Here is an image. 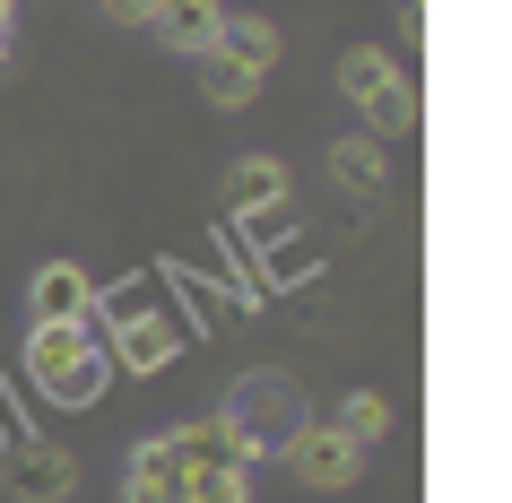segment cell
I'll list each match as a JSON object with an SVG mask.
<instances>
[{
	"mask_svg": "<svg viewBox=\"0 0 512 503\" xmlns=\"http://www.w3.org/2000/svg\"><path fill=\"white\" fill-rule=\"evenodd\" d=\"M226 434L243 443V460H270V451H287L304 434V391H296V373H243L235 391H226Z\"/></svg>",
	"mask_w": 512,
	"mask_h": 503,
	"instance_id": "3957f363",
	"label": "cell"
},
{
	"mask_svg": "<svg viewBox=\"0 0 512 503\" xmlns=\"http://www.w3.org/2000/svg\"><path fill=\"white\" fill-rule=\"evenodd\" d=\"M27 313L35 321H96V287H87L79 261H44L27 278Z\"/></svg>",
	"mask_w": 512,
	"mask_h": 503,
	"instance_id": "ba28073f",
	"label": "cell"
},
{
	"mask_svg": "<svg viewBox=\"0 0 512 503\" xmlns=\"http://www.w3.org/2000/svg\"><path fill=\"white\" fill-rule=\"evenodd\" d=\"M96 9H105L113 27H157V9H165V0H96Z\"/></svg>",
	"mask_w": 512,
	"mask_h": 503,
	"instance_id": "9a60e30c",
	"label": "cell"
},
{
	"mask_svg": "<svg viewBox=\"0 0 512 503\" xmlns=\"http://www.w3.org/2000/svg\"><path fill=\"white\" fill-rule=\"evenodd\" d=\"M226 191H235V209H270V200H287V165L278 157H235L226 165Z\"/></svg>",
	"mask_w": 512,
	"mask_h": 503,
	"instance_id": "4fadbf2b",
	"label": "cell"
},
{
	"mask_svg": "<svg viewBox=\"0 0 512 503\" xmlns=\"http://www.w3.org/2000/svg\"><path fill=\"white\" fill-rule=\"evenodd\" d=\"M9 18H18V9H9V0H0V44H9Z\"/></svg>",
	"mask_w": 512,
	"mask_h": 503,
	"instance_id": "ac0fdd59",
	"label": "cell"
},
{
	"mask_svg": "<svg viewBox=\"0 0 512 503\" xmlns=\"http://www.w3.org/2000/svg\"><path fill=\"white\" fill-rule=\"evenodd\" d=\"M148 35H157V44H174V53H191V61H209L217 35H226V9H217V0H165Z\"/></svg>",
	"mask_w": 512,
	"mask_h": 503,
	"instance_id": "9c48e42d",
	"label": "cell"
},
{
	"mask_svg": "<svg viewBox=\"0 0 512 503\" xmlns=\"http://www.w3.org/2000/svg\"><path fill=\"white\" fill-rule=\"evenodd\" d=\"M0 486H9L18 503H70L79 495V460H70L61 443H18L9 460H0Z\"/></svg>",
	"mask_w": 512,
	"mask_h": 503,
	"instance_id": "52a82bcc",
	"label": "cell"
},
{
	"mask_svg": "<svg viewBox=\"0 0 512 503\" xmlns=\"http://www.w3.org/2000/svg\"><path fill=\"white\" fill-rule=\"evenodd\" d=\"M287 469H296V486H313V495H348L356 477H365V443H356L348 425H304L296 443H287Z\"/></svg>",
	"mask_w": 512,
	"mask_h": 503,
	"instance_id": "8992f818",
	"label": "cell"
},
{
	"mask_svg": "<svg viewBox=\"0 0 512 503\" xmlns=\"http://www.w3.org/2000/svg\"><path fill=\"white\" fill-rule=\"evenodd\" d=\"M0 70H9V44H0Z\"/></svg>",
	"mask_w": 512,
	"mask_h": 503,
	"instance_id": "d6986e66",
	"label": "cell"
},
{
	"mask_svg": "<svg viewBox=\"0 0 512 503\" xmlns=\"http://www.w3.org/2000/svg\"><path fill=\"white\" fill-rule=\"evenodd\" d=\"M426 35V0H400V44H417Z\"/></svg>",
	"mask_w": 512,
	"mask_h": 503,
	"instance_id": "e0dca14e",
	"label": "cell"
},
{
	"mask_svg": "<svg viewBox=\"0 0 512 503\" xmlns=\"http://www.w3.org/2000/svg\"><path fill=\"white\" fill-rule=\"evenodd\" d=\"M217 53H235L243 70H261V79H270L287 44H278V27H270V18H226V35H217Z\"/></svg>",
	"mask_w": 512,
	"mask_h": 503,
	"instance_id": "7c38bea8",
	"label": "cell"
},
{
	"mask_svg": "<svg viewBox=\"0 0 512 503\" xmlns=\"http://www.w3.org/2000/svg\"><path fill=\"white\" fill-rule=\"evenodd\" d=\"M200 96H209L217 113H243L252 96H261V70H243L235 53H209V61H200Z\"/></svg>",
	"mask_w": 512,
	"mask_h": 503,
	"instance_id": "8fae6325",
	"label": "cell"
},
{
	"mask_svg": "<svg viewBox=\"0 0 512 503\" xmlns=\"http://www.w3.org/2000/svg\"><path fill=\"white\" fill-rule=\"evenodd\" d=\"M330 183H348V191H382V183H391V157H382V139H374V131L330 139Z\"/></svg>",
	"mask_w": 512,
	"mask_h": 503,
	"instance_id": "30bf717a",
	"label": "cell"
},
{
	"mask_svg": "<svg viewBox=\"0 0 512 503\" xmlns=\"http://www.w3.org/2000/svg\"><path fill=\"white\" fill-rule=\"evenodd\" d=\"M96 330H105V356L113 365H131V373H157L174 365V347H183V321L165 313L157 295H113V304H96Z\"/></svg>",
	"mask_w": 512,
	"mask_h": 503,
	"instance_id": "5b68a950",
	"label": "cell"
},
{
	"mask_svg": "<svg viewBox=\"0 0 512 503\" xmlns=\"http://www.w3.org/2000/svg\"><path fill=\"white\" fill-rule=\"evenodd\" d=\"M217 469H252V460H243V443L226 434V417H191V425L148 434V443L131 451V469H122V503H191Z\"/></svg>",
	"mask_w": 512,
	"mask_h": 503,
	"instance_id": "6da1fadb",
	"label": "cell"
},
{
	"mask_svg": "<svg viewBox=\"0 0 512 503\" xmlns=\"http://www.w3.org/2000/svg\"><path fill=\"white\" fill-rule=\"evenodd\" d=\"M339 425H348L365 451L391 443V399H382V391H348V399H339Z\"/></svg>",
	"mask_w": 512,
	"mask_h": 503,
	"instance_id": "5bb4252c",
	"label": "cell"
},
{
	"mask_svg": "<svg viewBox=\"0 0 512 503\" xmlns=\"http://www.w3.org/2000/svg\"><path fill=\"white\" fill-rule=\"evenodd\" d=\"M339 96L365 113V131H374V139H408V131H417V79H408L382 44H356V53L339 61Z\"/></svg>",
	"mask_w": 512,
	"mask_h": 503,
	"instance_id": "277c9868",
	"label": "cell"
},
{
	"mask_svg": "<svg viewBox=\"0 0 512 503\" xmlns=\"http://www.w3.org/2000/svg\"><path fill=\"white\" fill-rule=\"evenodd\" d=\"M105 373H113V356H105V330L96 321H35L27 330V382L53 408H96L105 399Z\"/></svg>",
	"mask_w": 512,
	"mask_h": 503,
	"instance_id": "7a4b0ae2",
	"label": "cell"
},
{
	"mask_svg": "<svg viewBox=\"0 0 512 503\" xmlns=\"http://www.w3.org/2000/svg\"><path fill=\"white\" fill-rule=\"evenodd\" d=\"M191 503H252V486H243V469H217V477H209V486H200Z\"/></svg>",
	"mask_w": 512,
	"mask_h": 503,
	"instance_id": "2e32d148",
	"label": "cell"
}]
</instances>
